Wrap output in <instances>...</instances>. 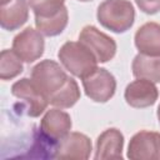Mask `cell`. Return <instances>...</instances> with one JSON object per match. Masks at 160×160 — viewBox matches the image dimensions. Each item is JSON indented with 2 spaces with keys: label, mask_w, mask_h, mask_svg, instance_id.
<instances>
[{
  "label": "cell",
  "mask_w": 160,
  "mask_h": 160,
  "mask_svg": "<svg viewBox=\"0 0 160 160\" xmlns=\"http://www.w3.org/2000/svg\"><path fill=\"white\" fill-rule=\"evenodd\" d=\"M98 21L105 29L121 34L135 21V9L129 0H105L98 6Z\"/></svg>",
  "instance_id": "obj_1"
},
{
  "label": "cell",
  "mask_w": 160,
  "mask_h": 160,
  "mask_svg": "<svg viewBox=\"0 0 160 160\" xmlns=\"http://www.w3.org/2000/svg\"><path fill=\"white\" fill-rule=\"evenodd\" d=\"M58 58L65 70L80 79L92 72L99 62L91 50L80 41H66L60 48Z\"/></svg>",
  "instance_id": "obj_2"
},
{
  "label": "cell",
  "mask_w": 160,
  "mask_h": 160,
  "mask_svg": "<svg viewBox=\"0 0 160 160\" xmlns=\"http://www.w3.org/2000/svg\"><path fill=\"white\" fill-rule=\"evenodd\" d=\"M68 79L69 75L54 60H42L31 69L32 82L48 100L64 86Z\"/></svg>",
  "instance_id": "obj_3"
},
{
  "label": "cell",
  "mask_w": 160,
  "mask_h": 160,
  "mask_svg": "<svg viewBox=\"0 0 160 160\" xmlns=\"http://www.w3.org/2000/svg\"><path fill=\"white\" fill-rule=\"evenodd\" d=\"M81 80L86 96L95 102H106L115 94L116 80L114 75L104 68H96Z\"/></svg>",
  "instance_id": "obj_4"
},
{
  "label": "cell",
  "mask_w": 160,
  "mask_h": 160,
  "mask_svg": "<svg viewBox=\"0 0 160 160\" xmlns=\"http://www.w3.org/2000/svg\"><path fill=\"white\" fill-rule=\"evenodd\" d=\"M79 41L88 46L99 62H108L116 54V42L94 25H86L79 34Z\"/></svg>",
  "instance_id": "obj_5"
},
{
  "label": "cell",
  "mask_w": 160,
  "mask_h": 160,
  "mask_svg": "<svg viewBox=\"0 0 160 160\" xmlns=\"http://www.w3.org/2000/svg\"><path fill=\"white\" fill-rule=\"evenodd\" d=\"M11 94L22 101L26 115L31 118L40 116L49 105V100L39 91L32 80L28 78L15 81L11 86Z\"/></svg>",
  "instance_id": "obj_6"
},
{
  "label": "cell",
  "mask_w": 160,
  "mask_h": 160,
  "mask_svg": "<svg viewBox=\"0 0 160 160\" xmlns=\"http://www.w3.org/2000/svg\"><path fill=\"white\" fill-rule=\"evenodd\" d=\"M44 48V35L38 29L29 26L14 38L11 49L24 62H34L42 56Z\"/></svg>",
  "instance_id": "obj_7"
},
{
  "label": "cell",
  "mask_w": 160,
  "mask_h": 160,
  "mask_svg": "<svg viewBox=\"0 0 160 160\" xmlns=\"http://www.w3.org/2000/svg\"><path fill=\"white\" fill-rule=\"evenodd\" d=\"M131 160H160V132L141 130L132 135L128 146Z\"/></svg>",
  "instance_id": "obj_8"
},
{
  "label": "cell",
  "mask_w": 160,
  "mask_h": 160,
  "mask_svg": "<svg viewBox=\"0 0 160 160\" xmlns=\"http://www.w3.org/2000/svg\"><path fill=\"white\" fill-rule=\"evenodd\" d=\"M71 126L70 115L60 110V108H54L48 110L42 116L40 121V132L50 141L59 144V141L70 132Z\"/></svg>",
  "instance_id": "obj_9"
},
{
  "label": "cell",
  "mask_w": 160,
  "mask_h": 160,
  "mask_svg": "<svg viewBox=\"0 0 160 160\" xmlns=\"http://www.w3.org/2000/svg\"><path fill=\"white\" fill-rule=\"evenodd\" d=\"M91 150H92L91 140L85 134L74 131V132H69L59 141L55 158L85 160L90 158Z\"/></svg>",
  "instance_id": "obj_10"
},
{
  "label": "cell",
  "mask_w": 160,
  "mask_h": 160,
  "mask_svg": "<svg viewBox=\"0 0 160 160\" xmlns=\"http://www.w3.org/2000/svg\"><path fill=\"white\" fill-rule=\"evenodd\" d=\"M159 91L155 82L146 79H138L130 82L124 92L125 101L131 108L144 109L154 105L158 100Z\"/></svg>",
  "instance_id": "obj_11"
},
{
  "label": "cell",
  "mask_w": 160,
  "mask_h": 160,
  "mask_svg": "<svg viewBox=\"0 0 160 160\" xmlns=\"http://www.w3.org/2000/svg\"><path fill=\"white\" fill-rule=\"evenodd\" d=\"M122 148H124V135L120 130L115 128L106 129L96 139L95 159H122Z\"/></svg>",
  "instance_id": "obj_12"
},
{
  "label": "cell",
  "mask_w": 160,
  "mask_h": 160,
  "mask_svg": "<svg viewBox=\"0 0 160 160\" xmlns=\"http://www.w3.org/2000/svg\"><path fill=\"white\" fill-rule=\"evenodd\" d=\"M134 41L139 52L160 56V24L149 21L141 25L135 32Z\"/></svg>",
  "instance_id": "obj_13"
},
{
  "label": "cell",
  "mask_w": 160,
  "mask_h": 160,
  "mask_svg": "<svg viewBox=\"0 0 160 160\" xmlns=\"http://www.w3.org/2000/svg\"><path fill=\"white\" fill-rule=\"evenodd\" d=\"M29 19V1L11 0L0 9V25L4 30L12 31L21 28Z\"/></svg>",
  "instance_id": "obj_14"
},
{
  "label": "cell",
  "mask_w": 160,
  "mask_h": 160,
  "mask_svg": "<svg viewBox=\"0 0 160 160\" xmlns=\"http://www.w3.org/2000/svg\"><path fill=\"white\" fill-rule=\"evenodd\" d=\"M131 70L136 79L160 82V56H150L139 52L132 60Z\"/></svg>",
  "instance_id": "obj_15"
},
{
  "label": "cell",
  "mask_w": 160,
  "mask_h": 160,
  "mask_svg": "<svg viewBox=\"0 0 160 160\" xmlns=\"http://www.w3.org/2000/svg\"><path fill=\"white\" fill-rule=\"evenodd\" d=\"M69 22V12L64 6L58 14L49 18L35 16V26L44 36H56L61 34Z\"/></svg>",
  "instance_id": "obj_16"
},
{
  "label": "cell",
  "mask_w": 160,
  "mask_h": 160,
  "mask_svg": "<svg viewBox=\"0 0 160 160\" xmlns=\"http://www.w3.org/2000/svg\"><path fill=\"white\" fill-rule=\"evenodd\" d=\"M80 96H81V92L78 82L74 80V78L69 76L64 86L49 98V104L55 108L69 109L80 100Z\"/></svg>",
  "instance_id": "obj_17"
},
{
  "label": "cell",
  "mask_w": 160,
  "mask_h": 160,
  "mask_svg": "<svg viewBox=\"0 0 160 160\" xmlns=\"http://www.w3.org/2000/svg\"><path fill=\"white\" fill-rule=\"evenodd\" d=\"M24 70L22 60L14 50H2L0 54V78L1 80H11L20 75Z\"/></svg>",
  "instance_id": "obj_18"
},
{
  "label": "cell",
  "mask_w": 160,
  "mask_h": 160,
  "mask_svg": "<svg viewBox=\"0 0 160 160\" xmlns=\"http://www.w3.org/2000/svg\"><path fill=\"white\" fill-rule=\"evenodd\" d=\"M35 16L49 18L58 14L65 5V0H28Z\"/></svg>",
  "instance_id": "obj_19"
},
{
  "label": "cell",
  "mask_w": 160,
  "mask_h": 160,
  "mask_svg": "<svg viewBox=\"0 0 160 160\" xmlns=\"http://www.w3.org/2000/svg\"><path fill=\"white\" fill-rule=\"evenodd\" d=\"M138 8L149 15H154L160 11V0H135Z\"/></svg>",
  "instance_id": "obj_20"
},
{
  "label": "cell",
  "mask_w": 160,
  "mask_h": 160,
  "mask_svg": "<svg viewBox=\"0 0 160 160\" xmlns=\"http://www.w3.org/2000/svg\"><path fill=\"white\" fill-rule=\"evenodd\" d=\"M156 115H158V120H159V124H160V104L158 106V111H156Z\"/></svg>",
  "instance_id": "obj_21"
},
{
  "label": "cell",
  "mask_w": 160,
  "mask_h": 160,
  "mask_svg": "<svg viewBox=\"0 0 160 160\" xmlns=\"http://www.w3.org/2000/svg\"><path fill=\"white\" fill-rule=\"evenodd\" d=\"M11 0H0V4L1 5H6V4H9Z\"/></svg>",
  "instance_id": "obj_22"
},
{
  "label": "cell",
  "mask_w": 160,
  "mask_h": 160,
  "mask_svg": "<svg viewBox=\"0 0 160 160\" xmlns=\"http://www.w3.org/2000/svg\"><path fill=\"white\" fill-rule=\"evenodd\" d=\"M79 1H82V2H86V1H92V0H79Z\"/></svg>",
  "instance_id": "obj_23"
}]
</instances>
